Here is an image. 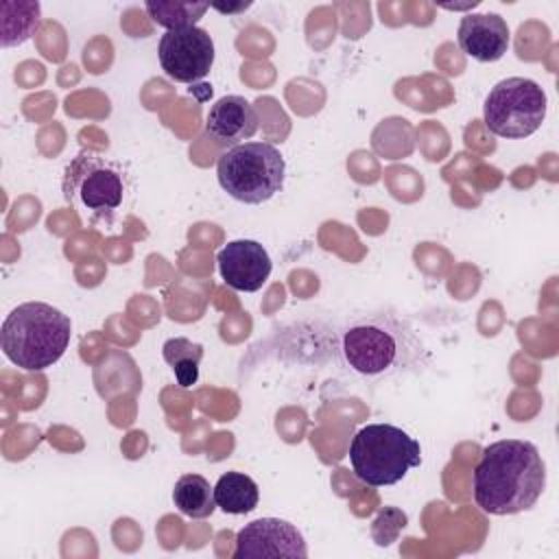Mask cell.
Instances as JSON below:
<instances>
[{"label": "cell", "instance_id": "5bb4252c", "mask_svg": "<svg viewBox=\"0 0 559 559\" xmlns=\"http://www.w3.org/2000/svg\"><path fill=\"white\" fill-rule=\"evenodd\" d=\"M0 41L4 48L20 46L28 41L41 22V7L39 2H2L0 7Z\"/></svg>", "mask_w": 559, "mask_h": 559}, {"label": "cell", "instance_id": "2e32d148", "mask_svg": "<svg viewBox=\"0 0 559 559\" xmlns=\"http://www.w3.org/2000/svg\"><path fill=\"white\" fill-rule=\"evenodd\" d=\"M162 356L175 373V380L181 389H190L199 380V365L203 360V345L186 336L168 338L162 345Z\"/></svg>", "mask_w": 559, "mask_h": 559}, {"label": "cell", "instance_id": "8fae6325", "mask_svg": "<svg viewBox=\"0 0 559 559\" xmlns=\"http://www.w3.org/2000/svg\"><path fill=\"white\" fill-rule=\"evenodd\" d=\"M456 39L467 57L491 63L509 48V26L498 13H467L461 17Z\"/></svg>", "mask_w": 559, "mask_h": 559}, {"label": "cell", "instance_id": "4fadbf2b", "mask_svg": "<svg viewBox=\"0 0 559 559\" xmlns=\"http://www.w3.org/2000/svg\"><path fill=\"white\" fill-rule=\"evenodd\" d=\"M214 500L225 513L242 515L258 507L260 489L251 476L242 472H227L214 485Z\"/></svg>", "mask_w": 559, "mask_h": 559}, {"label": "cell", "instance_id": "52a82bcc", "mask_svg": "<svg viewBox=\"0 0 559 559\" xmlns=\"http://www.w3.org/2000/svg\"><path fill=\"white\" fill-rule=\"evenodd\" d=\"M159 66L177 83L201 81L214 63V41L205 28L166 31L157 46Z\"/></svg>", "mask_w": 559, "mask_h": 559}, {"label": "cell", "instance_id": "7a4b0ae2", "mask_svg": "<svg viewBox=\"0 0 559 559\" xmlns=\"http://www.w3.org/2000/svg\"><path fill=\"white\" fill-rule=\"evenodd\" d=\"M472 487L485 513L515 515L539 500L546 487V463L531 441H493L474 467Z\"/></svg>", "mask_w": 559, "mask_h": 559}, {"label": "cell", "instance_id": "5b68a950", "mask_svg": "<svg viewBox=\"0 0 559 559\" xmlns=\"http://www.w3.org/2000/svg\"><path fill=\"white\" fill-rule=\"evenodd\" d=\"M216 177L231 199L260 205L282 190L286 162L271 142H242L218 157Z\"/></svg>", "mask_w": 559, "mask_h": 559}, {"label": "cell", "instance_id": "9a60e30c", "mask_svg": "<svg viewBox=\"0 0 559 559\" xmlns=\"http://www.w3.org/2000/svg\"><path fill=\"white\" fill-rule=\"evenodd\" d=\"M173 502L183 515L192 520L210 518L216 509L214 487L201 474H183L175 483Z\"/></svg>", "mask_w": 559, "mask_h": 559}, {"label": "cell", "instance_id": "30bf717a", "mask_svg": "<svg viewBox=\"0 0 559 559\" xmlns=\"http://www.w3.org/2000/svg\"><path fill=\"white\" fill-rule=\"evenodd\" d=\"M218 271L225 284L234 290L255 293L260 290L273 269L269 251L258 240H231L227 242L218 255Z\"/></svg>", "mask_w": 559, "mask_h": 559}, {"label": "cell", "instance_id": "8992f818", "mask_svg": "<svg viewBox=\"0 0 559 559\" xmlns=\"http://www.w3.org/2000/svg\"><path fill=\"white\" fill-rule=\"evenodd\" d=\"M483 118L489 131L498 138H528L546 118V92L533 79H502L487 94Z\"/></svg>", "mask_w": 559, "mask_h": 559}, {"label": "cell", "instance_id": "e0dca14e", "mask_svg": "<svg viewBox=\"0 0 559 559\" xmlns=\"http://www.w3.org/2000/svg\"><path fill=\"white\" fill-rule=\"evenodd\" d=\"M148 17L164 26L166 31L197 26V22L210 9V2H192V0H148L146 4Z\"/></svg>", "mask_w": 559, "mask_h": 559}, {"label": "cell", "instance_id": "6da1fadb", "mask_svg": "<svg viewBox=\"0 0 559 559\" xmlns=\"http://www.w3.org/2000/svg\"><path fill=\"white\" fill-rule=\"evenodd\" d=\"M338 356L343 367L365 382L417 373L428 365V349L415 328L389 312L347 321L338 330Z\"/></svg>", "mask_w": 559, "mask_h": 559}, {"label": "cell", "instance_id": "ac0fdd59", "mask_svg": "<svg viewBox=\"0 0 559 559\" xmlns=\"http://www.w3.org/2000/svg\"><path fill=\"white\" fill-rule=\"evenodd\" d=\"M210 7L212 9H216V11H221V13H240V11H245V9H249L251 7V2H238V4H218V2H210Z\"/></svg>", "mask_w": 559, "mask_h": 559}, {"label": "cell", "instance_id": "3957f363", "mask_svg": "<svg viewBox=\"0 0 559 559\" xmlns=\"http://www.w3.org/2000/svg\"><path fill=\"white\" fill-rule=\"evenodd\" d=\"M72 336L70 317L44 301H26L13 308L0 330L2 354L24 371L52 367L68 349Z\"/></svg>", "mask_w": 559, "mask_h": 559}, {"label": "cell", "instance_id": "7c38bea8", "mask_svg": "<svg viewBox=\"0 0 559 559\" xmlns=\"http://www.w3.org/2000/svg\"><path fill=\"white\" fill-rule=\"evenodd\" d=\"M205 129L218 142L249 140L258 131V111L247 98L229 94L210 107Z\"/></svg>", "mask_w": 559, "mask_h": 559}, {"label": "cell", "instance_id": "9c48e42d", "mask_svg": "<svg viewBox=\"0 0 559 559\" xmlns=\"http://www.w3.org/2000/svg\"><path fill=\"white\" fill-rule=\"evenodd\" d=\"M249 557H308L306 539L286 520L260 518L245 524L236 535L234 559Z\"/></svg>", "mask_w": 559, "mask_h": 559}, {"label": "cell", "instance_id": "ba28073f", "mask_svg": "<svg viewBox=\"0 0 559 559\" xmlns=\"http://www.w3.org/2000/svg\"><path fill=\"white\" fill-rule=\"evenodd\" d=\"M63 190L68 199L79 197V201L96 214L114 212L124 197L120 173L96 157L83 155L68 166Z\"/></svg>", "mask_w": 559, "mask_h": 559}, {"label": "cell", "instance_id": "277c9868", "mask_svg": "<svg viewBox=\"0 0 559 559\" xmlns=\"http://www.w3.org/2000/svg\"><path fill=\"white\" fill-rule=\"evenodd\" d=\"M349 463L358 480L386 487L421 465V445L393 424H367L352 437Z\"/></svg>", "mask_w": 559, "mask_h": 559}, {"label": "cell", "instance_id": "d6986e66", "mask_svg": "<svg viewBox=\"0 0 559 559\" xmlns=\"http://www.w3.org/2000/svg\"><path fill=\"white\" fill-rule=\"evenodd\" d=\"M480 2L478 0H472V2H465V4H441L443 9H450V11H463V9H474L478 7Z\"/></svg>", "mask_w": 559, "mask_h": 559}]
</instances>
